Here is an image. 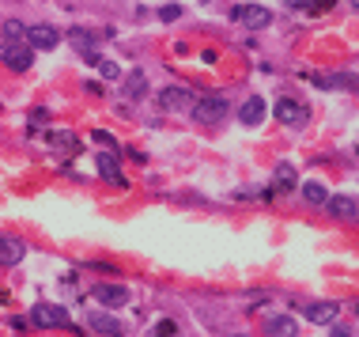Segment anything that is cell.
I'll list each match as a JSON object with an SVG mask.
<instances>
[{
	"mask_svg": "<svg viewBox=\"0 0 359 337\" xmlns=\"http://www.w3.org/2000/svg\"><path fill=\"white\" fill-rule=\"evenodd\" d=\"M231 19L242 23V27H250V30H261V27L273 23V12L261 8V4H238V8H231Z\"/></svg>",
	"mask_w": 359,
	"mask_h": 337,
	"instance_id": "1",
	"label": "cell"
},
{
	"mask_svg": "<svg viewBox=\"0 0 359 337\" xmlns=\"http://www.w3.org/2000/svg\"><path fill=\"white\" fill-rule=\"evenodd\" d=\"M30 322H35L38 330H57V326H68V311L57 307V303H38V307L30 311Z\"/></svg>",
	"mask_w": 359,
	"mask_h": 337,
	"instance_id": "2",
	"label": "cell"
},
{
	"mask_svg": "<svg viewBox=\"0 0 359 337\" xmlns=\"http://www.w3.org/2000/svg\"><path fill=\"white\" fill-rule=\"evenodd\" d=\"M193 118L201 125H220L223 118H227V99H223V95H208V99H201L193 107Z\"/></svg>",
	"mask_w": 359,
	"mask_h": 337,
	"instance_id": "3",
	"label": "cell"
},
{
	"mask_svg": "<svg viewBox=\"0 0 359 337\" xmlns=\"http://www.w3.org/2000/svg\"><path fill=\"white\" fill-rule=\"evenodd\" d=\"M0 61L12 72H27L35 65V50H30V46H19V42H4L0 46Z\"/></svg>",
	"mask_w": 359,
	"mask_h": 337,
	"instance_id": "4",
	"label": "cell"
},
{
	"mask_svg": "<svg viewBox=\"0 0 359 337\" xmlns=\"http://www.w3.org/2000/svg\"><path fill=\"white\" fill-rule=\"evenodd\" d=\"M95 163H99V174L110 182V186H117V190H129V179L122 174V163H117V156H114V152H102V156L95 159Z\"/></svg>",
	"mask_w": 359,
	"mask_h": 337,
	"instance_id": "5",
	"label": "cell"
},
{
	"mask_svg": "<svg viewBox=\"0 0 359 337\" xmlns=\"http://www.w3.org/2000/svg\"><path fill=\"white\" fill-rule=\"evenodd\" d=\"M61 42L57 27H50V23H35V27H27V46L30 50H53V46Z\"/></svg>",
	"mask_w": 359,
	"mask_h": 337,
	"instance_id": "6",
	"label": "cell"
},
{
	"mask_svg": "<svg viewBox=\"0 0 359 337\" xmlns=\"http://www.w3.org/2000/svg\"><path fill=\"white\" fill-rule=\"evenodd\" d=\"M159 107L174 114V110H193L197 99H193V91H189V87H166V91L159 95Z\"/></svg>",
	"mask_w": 359,
	"mask_h": 337,
	"instance_id": "7",
	"label": "cell"
},
{
	"mask_svg": "<svg viewBox=\"0 0 359 337\" xmlns=\"http://www.w3.org/2000/svg\"><path fill=\"white\" fill-rule=\"evenodd\" d=\"M91 295L102 303V307H125V303H129V292H125V284H95Z\"/></svg>",
	"mask_w": 359,
	"mask_h": 337,
	"instance_id": "8",
	"label": "cell"
},
{
	"mask_svg": "<svg viewBox=\"0 0 359 337\" xmlns=\"http://www.w3.org/2000/svg\"><path fill=\"white\" fill-rule=\"evenodd\" d=\"M273 114L280 118L284 125H302V122H307V110H302L295 99H280V102L273 107Z\"/></svg>",
	"mask_w": 359,
	"mask_h": 337,
	"instance_id": "9",
	"label": "cell"
},
{
	"mask_svg": "<svg viewBox=\"0 0 359 337\" xmlns=\"http://www.w3.org/2000/svg\"><path fill=\"white\" fill-rule=\"evenodd\" d=\"M91 330H99V334H106V337H122L125 334V322H117L114 315H102V311H91Z\"/></svg>",
	"mask_w": 359,
	"mask_h": 337,
	"instance_id": "10",
	"label": "cell"
},
{
	"mask_svg": "<svg viewBox=\"0 0 359 337\" xmlns=\"http://www.w3.org/2000/svg\"><path fill=\"white\" fill-rule=\"evenodd\" d=\"M23 254H27V246L19 243V239H8L0 235V266H19Z\"/></svg>",
	"mask_w": 359,
	"mask_h": 337,
	"instance_id": "11",
	"label": "cell"
},
{
	"mask_svg": "<svg viewBox=\"0 0 359 337\" xmlns=\"http://www.w3.org/2000/svg\"><path fill=\"white\" fill-rule=\"evenodd\" d=\"M337 315H340L337 303H310V307H307V322H318V326L337 322Z\"/></svg>",
	"mask_w": 359,
	"mask_h": 337,
	"instance_id": "12",
	"label": "cell"
},
{
	"mask_svg": "<svg viewBox=\"0 0 359 337\" xmlns=\"http://www.w3.org/2000/svg\"><path fill=\"white\" fill-rule=\"evenodd\" d=\"M314 84L318 87H333V91H356L359 76H352V72H337V76H318Z\"/></svg>",
	"mask_w": 359,
	"mask_h": 337,
	"instance_id": "13",
	"label": "cell"
},
{
	"mask_svg": "<svg viewBox=\"0 0 359 337\" xmlns=\"http://www.w3.org/2000/svg\"><path fill=\"white\" fill-rule=\"evenodd\" d=\"M265 330H269V337H295L299 334V322H295L291 315H273L265 322Z\"/></svg>",
	"mask_w": 359,
	"mask_h": 337,
	"instance_id": "14",
	"label": "cell"
},
{
	"mask_svg": "<svg viewBox=\"0 0 359 337\" xmlns=\"http://www.w3.org/2000/svg\"><path fill=\"white\" fill-rule=\"evenodd\" d=\"M238 118H242V125H261L265 122V99H246L242 102V110H238Z\"/></svg>",
	"mask_w": 359,
	"mask_h": 337,
	"instance_id": "15",
	"label": "cell"
},
{
	"mask_svg": "<svg viewBox=\"0 0 359 337\" xmlns=\"http://www.w3.org/2000/svg\"><path fill=\"white\" fill-rule=\"evenodd\" d=\"M325 205H329V212L340 216V220H352V216H359V205L352 201V197H345V194H340V197H329Z\"/></svg>",
	"mask_w": 359,
	"mask_h": 337,
	"instance_id": "16",
	"label": "cell"
},
{
	"mask_svg": "<svg viewBox=\"0 0 359 337\" xmlns=\"http://www.w3.org/2000/svg\"><path fill=\"white\" fill-rule=\"evenodd\" d=\"M291 186H295V167H291V163H280V167H276V186L269 190L265 197L280 194V190H291Z\"/></svg>",
	"mask_w": 359,
	"mask_h": 337,
	"instance_id": "17",
	"label": "cell"
},
{
	"mask_svg": "<svg viewBox=\"0 0 359 337\" xmlns=\"http://www.w3.org/2000/svg\"><path fill=\"white\" fill-rule=\"evenodd\" d=\"M302 197H307L310 205H325V201H329L325 186H318V182H307V186H302Z\"/></svg>",
	"mask_w": 359,
	"mask_h": 337,
	"instance_id": "18",
	"label": "cell"
},
{
	"mask_svg": "<svg viewBox=\"0 0 359 337\" xmlns=\"http://www.w3.org/2000/svg\"><path fill=\"white\" fill-rule=\"evenodd\" d=\"M291 8H302V12H325L329 4H337V0H287Z\"/></svg>",
	"mask_w": 359,
	"mask_h": 337,
	"instance_id": "19",
	"label": "cell"
},
{
	"mask_svg": "<svg viewBox=\"0 0 359 337\" xmlns=\"http://www.w3.org/2000/svg\"><path fill=\"white\" fill-rule=\"evenodd\" d=\"M125 95H129V99H140L144 95V72H133V76L125 80Z\"/></svg>",
	"mask_w": 359,
	"mask_h": 337,
	"instance_id": "20",
	"label": "cell"
},
{
	"mask_svg": "<svg viewBox=\"0 0 359 337\" xmlns=\"http://www.w3.org/2000/svg\"><path fill=\"white\" fill-rule=\"evenodd\" d=\"M4 38L8 42H19V38H27V27H23L19 19H8L4 23Z\"/></svg>",
	"mask_w": 359,
	"mask_h": 337,
	"instance_id": "21",
	"label": "cell"
},
{
	"mask_svg": "<svg viewBox=\"0 0 359 337\" xmlns=\"http://www.w3.org/2000/svg\"><path fill=\"white\" fill-rule=\"evenodd\" d=\"M46 140H50L53 144V148H76V136H72V133H50V136H46Z\"/></svg>",
	"mask_w": 359,
	"mask_h": 337,
	"instance_id": "22",
	"label": "cell"
},
{
	"mask_svg": "<svg viewBox=\"0 0 359 337\" xmlns=\"http://www.w3.org/2000/svg\"><path fill=\"white\" fill-rule=\"evenodd\" d=\"M159 15H163V19H178L182 8H178V4H166V8H159Z\"/></svg>",
	"mask_w": 359,
	"mask_h": 337,
	"instance_id": "23",
	"label": "cell"
},
{
	"mask_svg": "<svg viewBox=\"0 0 359 337\" xmlns=\"http://www.w3.org/2000/svg\"><path fill=\"white\" fill-rule=\"evenodd\" d=\"M329 326H333V337H352V330L345 322H329Z\"/></svg>",
	"mask_w": 359,
	"mask_h": 337,
	"instance_id": "24",
	"label": "cell"
},
{
	"mask_svg": "<svg viewBox=\"0 0 359 337\" xmlns=\"http://www.w3.org/2000/svg\"><path fill=\"white\" fill-rule=\"evenodd\" d=\"M99 69H102V76H106V80H114V76H117V65H110V61H102Z\"/></svg>",
	"mask_w": 359,
	"mask_h": 337,
	"instance_id": "25",
	"label": "cell"
},
{
	"mask_svg": "<svg viewBox=\"0 0 359 337\" xmlns=\"http://www.w3.org/2000/svg\"><path fill=\"white\" fill-rule=\"evenodd\" d=\"M95 140H102V144H106V148H114V136H110V133H102V129L95 133Z\"/></svg>",
	"mask_w": 359,
	"mask_h": 337,
	"instance_id": "26",
	"label": "cell"
},
{
	"mask_svg": "<svg viewBox=\"0 0 359 337\" xmlns=\"http://www.w3.org/2000/svg\"><path fill=\"white\" fill-rule=\"evenodd\" d=\"M159 337H174V322H163V326H159Z\"/></svg>",
	"mask_w": 359,
	"mask_h": 337,
	"instance_id": "27",
	"label": "cell"
},
{
	"mask_svg": "<svg viewBox=\"0 0 359 337\" xmlns=\"http://www.w3.org/2000/svg\"><path fill=\"white\" fill-rule=\"evenodd\" d=\"M235 337H238V334H235Z\"/></svg>",
	"mask_w": 359,
	"mask_h": 337,
	"instance_id": "28",
	"label": "cell"
}]
</instances>
